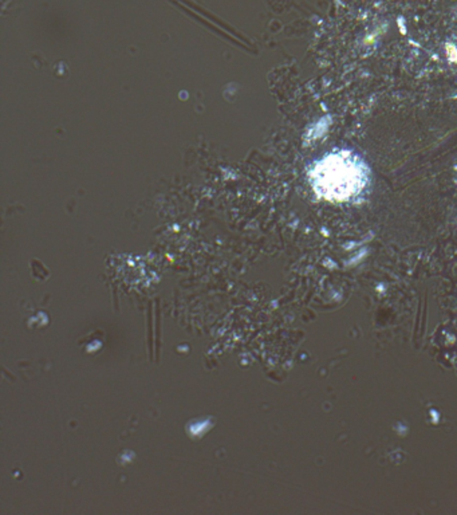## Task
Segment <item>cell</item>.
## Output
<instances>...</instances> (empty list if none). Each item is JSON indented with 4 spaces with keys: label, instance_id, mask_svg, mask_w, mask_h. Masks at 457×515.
Masks as SVG:
<instances>
[{
    "label": "cell",
    "instance_id": "6da1fadb",
    "mask_svg": "<svg viewBox=\"0 0 457 515\" xmlns=\"http://www.w3.org/2000/svg\"><path fill=\"white\" fill-rule=\"evenodd\" d=\"M311 183L321 198L329 202H348L364 191L369 173L350 152H333L318 161L311 171Z\"/></svg>",
    "mask_w": 457,
    "mask_h": 515
}]
</instances>
